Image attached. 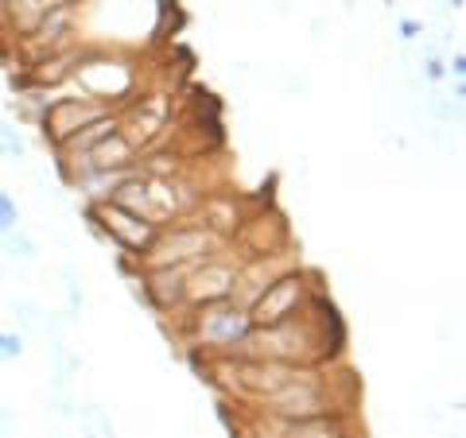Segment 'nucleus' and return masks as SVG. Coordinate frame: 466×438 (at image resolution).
<instances>
[{
    "mask_svg": "<svg viewBox=\"0 0 466 438\" xmlns=\"http://www.w3.org/2000/svg\"><path fill=\"white\" fill-rule=\"evenodd\" d=\"M260 403H265L272 415H284L291 423H308V419L330 415L327 392L315 381V373H308V369H296L280 388H272L268 396H260Z\"/></svg>",
    "mask_w": 466,
    "mask_h": 438,
    "instance_id": "1",
    "label": "nucleus"
},
{
    "mask_svg": "<svg viewBox=\"0 0 466 438\" xmlns=\"http://www.w3.org/2000/svg\"><path fill=\"white\" fill-rule=\"evenodd\" d=\"M94 222L109 233L116 248H125V253H128V256H137V260L148 256V248H152L156 237H159V225L144 222V217L133 214V210L116 206L113 198L97 202V206H94Z\"/></svg>",
    "mask_w": 466,
    "mask_h": 438,
    "instance_id": "2",
    "label": "nucleus"
},
{
    "mask_svg": "<svg viewBox=\"0 0 466 438\" xmlns=\"http://www.w3.org/2000/svg\"><path fill=\"white\" fill-rule=\"evenodd\" d=\"M308 311V280L299 272H284L276 284H268V291L249 306V318H253V330L260 326H276V323H288Z\"/></svg>",
    "mask_w": 466,
    "mask_h": 438,
    "instance_id": "3",
    "label": "nucleus"
},
{
    "mask_svg": "<svg viewBox=\"0 0 466 438\" xmlns=\"http://www.w3.org/2000/svg\"><path fill=\"white\" fill-rule=\"evenodd\" d=\"M238 264H226V260H218V256H207V260H198V264L187 272V280H183V299L187 303H202V306H210V303H222L233 295V287H238Z\"/></svg>",
    "mask_w": 466,
    "mask_h": 438,
    "instance_id": "4",
    "label": "nucleus"
},
{
    "mask_svg": "<svg viewBox=\"0 0 466 438\" xmlns=\"http://www.w3.org/2000/svg\"><path fill=\"white\" fill-rule=\"evenodd\" d=\"M101 116H109V105H97L90 97H63L43 113V133H47L55 144H66L70 136H78L82 128L97 124Z\"/></svg>",
    "mask_w": 466,
    "mask_h": 438,
    "instance_id": "5",
    "label": "nucleus"
},
{
    "mask_svg": "<svg viewBox=\"0 0 466 438\" xmlns=\"http://www.w3.org/2000/svg\"><path fill=\"white\" fill-rule=\"evenodd\" d=\"M198 330H202V342H210V345H241L253 333V318L245 306H238L233 299H222V303L202 306Z\"/></svg>",
    "mask_w": 466,
    "mask_h": 438,
    "instance_id": "6",
    "label": "nucleus"
},
{
    "mask_svg": "<svg viewBox=\"0 0 466 438\" xmlns=\"http://www.w3.org/2000/svg\"><path fill=\"white\" fill-rule=\"evenodd\" d=\"M0 248L12 256V260H35V241L27 237V233H20V229H12V233H0Z\"/></svg>",
    "mask_w": 466,
    "mask_h": 438,
    "instance_id": "7",
    "label": "nucleus"
},
{
    "mask_svg": "<svg viewBox=\"0 0 466 438\" xmlns=\"http://www.w3.org/2000/svg\"><path fill=\"white\" fill-rule=\"evenodd\" d=\"M0 155H8V159H24L27 155V140L20 136V128L0 124Z\"/></svg>",
    "mask_w": 466,
    "mask_h": 438,
    "instance_id": "8",
    "label": "nucleus"
},
{
    "mask_svg": "<svg viewBox=\"0 0 466 438\" xmlns=\"http://www.w3.org/2000/svg\"><path fill=\"white\" fill-rule=\"evenodd\" d=\"M20 229V210H16V198L8 191H0V233H12Z\"/></svg>",
    "mask_w": 466,
    "mask_h": 438,
    "instance_id": "9",
    "label": "nucleus"
},
{
    "mask_svg": "<svg viewBox=\"0 0 466 438\" xmlns=\"http://www.w3.org/2000/svg\"><path fill=\"white\" fill-rule=\"evenodd\" d=\"M24 357V333L0 330V361H20Z\"/></svg>",
    "mask_w": 466,
    "mask_h": 438,
    "instance_id": "10",
    "label": "nucleus"
},
{
    "mask_svg": "<svg viewBox=\"0 0 466 438\" xmlns=\"http://www.w3.org/2000/svg\"><path fill=\"white\" fill-rule=\"evenodd\" d=\"M12 314H16L27 330H43V323H39V306H35V303H12Z\"/></svg>",
    "mask_w": 466,
    "mask_h": 438,
    "instance_id": "11",
    "label": "nucleus"
},
{
    "mask_svg": "<svg viewBox=\"0 0 466 438\" xmlns=\"http://www.w3.org/2000/svg\"><path fill=\"white\" fill-rule=\"evenodd\" d=\"M400 35H404V39H416V35H420V24H416V20H400Z\"/></svg>",
    "mask_w": 466,
    "mask_h": 438,
    "instance_id": "12",
    "label": "nucleus"
},
{
    "mask_svg": "<svg viewBox=\"0 0 466 438\" xmlns=\"http://www.w3.org/2000/svg\"><path fill=\"white\" fill-rule=\"evenodd\" d=\"M447 5H451V8H462V0H447Z\"/></svg>",
    "mask_w": 466,
    "mask_h": 438,
    "instance_id": "13",
    "label": "nucleus"
}]
</instances>
